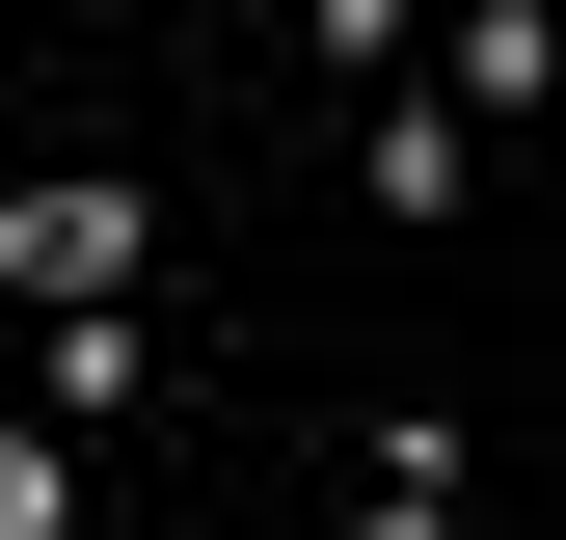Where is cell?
<instances>
[{"instance_id": "obj_1", "label": "cell", "mask_w": 566, "mask_h": 540, "mask_svg": "<svg viewBox=\"0 0 566 540\" xmlns=\"http://www.w3.org/2000/svg\"><path fill=\"white\" fill-rule=\"evenodd\" d=\"M0 298H54V324H108V298H135V189H108V163H54V189H0Z\"/></svg>"}, {"instance_id": "obj_2", "label": "cell", "mask_w": 566, "mask_h": 540, "mask_svg": "<svg viewBox=\"0 0 566 540\" xmlns=\"http://www.w3.org/2000/svg\"><path fill=\"white\" fill-rule=\"evenodd\" d=\"M350 540H432V513H405V487H378V513H350Z\"/></svg>"}]
</instances>
